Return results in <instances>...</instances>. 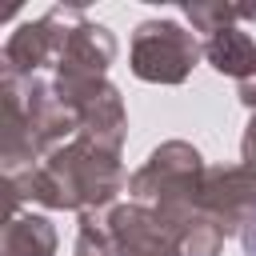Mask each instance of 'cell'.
Masks as SVG:
<instances>
[{
  "mask_svg": "<svg viewBox=\"0 0 256 256\" xmlns=\"http://www.w3.org/2000/svg\"><path fill=\"white\" fill-rule=\"evenodd\" d=\"M128 172L116 152L96 148L92 140L76 136L52 156H44L36 168L20 176H4L8 184V212L16 216L24 200L44 204L52 212H100L112 208V200L128 188Z\"/></svg>",
  "mask_w": 256,
  "mask_h": 256,
  "instance_id": "1",
  "label": "cell"
},
{
  "mask_svg": "<svg viewBox=\"0 0 256 256\" xmlns=\"http://www.w3.org/2000/svg\"><path fill=\"white\" fill-rule=\"evenodd\" d=\"M204 176H208V164L204 156L188 144V140H164L160 148L148 152V160L132 172L128 180V192L136 204H148L160 212L164 224L180 228L200 212V200H204Z\"/></svg>",
  "mask_w": 256,
  "mask_h": 256,
  "instance_id": "2",
  "label": "cell"
},
{
  "mask_svg": "<svg viewBox=\"0 0 256 256\" xmlns=\"http://www.w3.org/2000/svg\"><path fill=\"white\" fill-rule=\"evenodd\" d=\"M200 56L204 44L176 20H140L128 48L132 76L144 84H184Z\"/></svg>",
  "mask_w": 256,
  "mask_h": 256,
  "instance_id": "3",
  "label": "cell"
},
{
  "mask_svg": "<svg viewBox=\"0 0 256 256\" xmlns=\"http://www.w3.org/2000/svg\"><path fill=\"white\" fill-rule=\"evenodd\" d=\"M112 60H116V36H112L104 24L88 20V16L76 20V24L68 28L64 48H60L56 68H52V72H56V76H52L56 96H60L64 104H76L80 96H88L96 84L108 80Z\"/></svg>",
  "mask_w": 256,
  "mask_h": 256,
  "instance_id": "4",
  "label": "cell"
},
{
  "mask_svg": "<svg viewBox=\"0 0 256 256\" xmlns=\"http://www.w3.org/2000/svg\"><path fill=\"white\" fill-rule=\"evenodd\" d=\"M84 20L80 8H48L44 16L36 20H24L8 40H4V52H0V64H4V76H40L44 68H56V56L64 48V36L68 28Z\"/></svg>",
  "mask_w": 256,
  "mask_h": 256,
  "instance_id": "5",
  "label": "cell"
},
{
  "mask_svg": "<svg viewBox=\"0 0 256 256\" xmlns=\"http://www.w3.org/2000/svg\"><path fill=\"white\" fill-rule=\"evenodd\" d=\"M116 256H180V236L148 204H116L104 220Z\"/></svg>",
  "mask_w": 256,
  "mask_h": 256,
  "instance_id": "6",
  "label": "cell"
},
{
  "mask_svg": "<svg viewBox=\"0 0 256 256\" xmlns=\"http://www.w3.org/2000/svg\"><path fill=\"white\" fill-rule=\"evenodd\" d=\"M200 212H208L212 220H220L228 236H240V228H244L248 216L256 212V176H252L244 164L208 168Z\"/></svg>",
  "mask_w": 256,
  "mask_h": 256,
  "instance_id": "7",
  "label": "cell"
},
{
  "mask_svg": "<svg viewBox=\"0 0 256 256\" xmlns=\"http://www.w3.org/2000/svg\"><path fill=\"white\" fill-rule=\"evenodd\" d=\"M76 116H80V136L92 140L96 148L104 152H116L124 148V136H128V112H124V96L112 80H104L100 88H92L84 100L72 104Z\"/></svg>",
  "mask_w": 256,
  "mask_h": 256,
  "instance_id": "8",
  "label": "cell"
},
{
  "mask_svg": "<svg viewBox=\"0 0 256 256\" xmlns=\"http://www.w3.org/2000/svg\"><path fill=\"white\" fill-rule=\"evenodd\" d=\"M204 60L212 64V72L244 84L256 76V40L244 28H220L212 36H204Z\"/></svg>",
  "mask_w": 256,
  "mask_h": 256,
  "instance_id": "9",
  "label": "cell"
},
{
  "mask_svg": "<svg viewBox=\"0 0 256 256\" xmlns=\"http://www.w3.org/2000/svg\"><path fill=\"white\" fill-rule=\"evenodd\" d=\"M56 228L40 212H16L4 224L0 256H56Z\"/></svg>",
  "mask_w": 256,
  "mask_h": 256,
  "instance_id": "10",
  "label": "cell"
},
{
  "mask_svg": "<svg viewBox=\"0 0 256 256\" xmlns=\"http://www.w3.org/2000/svg\"><path fill=\"white\" fill-rule=\"evenodd\" d=\"M184 16L196 32L212 36L220 28H240V20H256V4H224V0H188Z\"/></svg>",
  "mask_w": 256,
  "mask_h": 256,
  "instance_id": "11",
  "label": "cell"
},
{
  "mask_svg": "<svg viewBox=\"0 0 256 256\" xmlns=\"http://www.w3.org/2000/svg\"><path fill=\"white\" fill-rule=\"evenodd\" d=\"M224 224L212 220L208 212H196L184 228H180V256H220L224 252Z\"/></svg>",
  "mask_w": 256,
  "mask_h": 256,
  "instance_id": "12",
  "label": "cell"
},
{
  "mask_svg": "<svg viewBox=\"0 0 256 256\" xmlns=\"http://www.w3.org/2000/svg\"><path fill=\"white\" fill-rule=\"evenodd\" d=\"M76 256H116V248H112V236H108V228L96 220V212H84L80 216V228H76V248H72Z\"/></svg>",
  "mask_w": 256,
  "mask_h": 256,
  "instance_id": "13",
  "label": "cell"
},
{
  "mask_svg": "<svg viewBox=\"0 0 256 256\" xmlns=\"http://www.w3.org/2000/svg\"><path fill=\"white\" fill-rule=\"evenodd\" d=\"M240 164L256 176V108H252V116L244 124V136H240Z\"/></svg>",
  "mask_w": 256,
  "mask_h": 256,
  "instance_id": "14",
  "label": "cell"
},
{
  "mask_svg": "<svg viewBox=\"0 0 256 256\" xmlns=\"http://www.w3.org/2000/svg\"><path fill=\"white\" fill-rule=\"evenodd\" d=\"M240 248H244V256H256V212H252L248 224L240 228Z\"/></svg>",
  "mask_w": 256,
  "mask_h": 256,
  "instance_id": "15",
  "label": "cell"
},
{
  "mask_svg": "<svg viewBox=\"0 0 256 256\" xmlns=\"http://www.w3.org/2000/svg\"><path fill=\"white\" fill-rule=\"evenodd\" d=\"M236 92H240V104L252 112V108H256V76H252V80H244V84H236Z\"/></svg>",
  "mask_w": 256,
  "mask_h": 256,
  "instance_id": "16",
  "label": "cell"
}]
</instances>
